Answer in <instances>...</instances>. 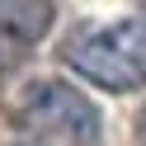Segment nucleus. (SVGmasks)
I'll use <instances>...</instances> for the list:
<instances>
[{"label": "nucleus", "mask_w": 146, "mask_h": 146, "mask_svg": "<svg viewBox=\"0 0 146 146\" xmlns=\"http://www.w3.org/2000/svg\"><path fill=\"white\" fill-rule=\"evenodd\" d=\"M19 146H42V141H19Z\"/></svg>", "instance_id": "6"}, {"label": "nucleus", "mask_w": 146, "mask_h": 146, "mask_svg": "<svg viewBox=\"0 0 146 146\" xmlns=\"http://www.w3.org/2000/svg\"><path fill=\"white\" fill-rule=\"evenodd\" d=\"M137 141L146 146V108H141V118H137Z\"/></svg>", "instance_id": "5"}, {"label": "nucleus", "mask_w": 146, "mask_h": 146, "mask_svg": "<svg viewBox=\"0 0 146 146\" xmlns=\"http://www.w3.org/2000/svg\"><path fill=\"white\" fill-rule=\"evenodd\" d=\"M61 61L80 80L113 94H132L146 85V5L118 24H85L61 42Z\"/></svg>", "instance_id": "1"}, {"label": "nucleus", "mask_w": 146, "mask_h": 146, "mask_svg": "<svg viewBox=\"0 0 146 146\" xmlns=\"http://www.w3.org/2000/svg\"><path fill=\"white\" fill-rule=\"evenodd\" d=\"M52 19H57L52 0H0V29L10 33V38H19L24 47H33V42L47 38Z\"/></svg>", "instance_id": "3"}, {"label": "nucleus", "mask_w": 146, "mask_h": 146, "mask_svg": "<svg viewBox=\"0 0 146 146\" xmlns=\"http://www.w3.org/2000/svg\"><path fill=\"white\" fill-rule=\"evenodd\" d=\"M14 123L33 132L38 141H61V146H94L104 132V118L80 90L61 80H33L14 99Z\"/></svg>", "instance_id": "2"}, {"label": "nucleus", "mask_w": 146, "mask_h": 146, "mask_svg": "<svg viewBox=\"0 0 146 146\" xmlns=\"http://www.w3.org/2000/svg\"><path fill=\"white\" fill-rule=\"evenodd\" d=\"M19 47H24V42H19V38H10V33L0 29V71H10V66H14V61H19V57H24V52H19Z\"/></svg>", "instance_id": "4"}]
</instances>
